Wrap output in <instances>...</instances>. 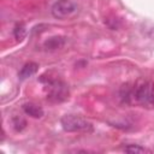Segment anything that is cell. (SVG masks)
<instances>
[{"label":"cell","mask_w":154,"mask_h":154,"mask_svg":"<svg viewBox=\"0 0 154 154\" xmlns=\"http://www.w3.org/2000/svg\"><path fill=\"white\" fill-rule=\"evenodd\" d=\"M40 82L46 85L47 89V99L52 102H63L69 97V88L67 85L53 77H46L45 75L40 77Z\"/></svg>","instance_id":"cell-2"},{"label":"cell","mask_w":154,"mask_h":154,"mask_svg":"<svg viewBox=\"0 0 154 154\" xmlns=\"http://www.w3.org/2000/svg\"><path fill=\"white\" fill-rule=\"evenodd\" d=\"M12 124H13V128H14L17 131H22V130L26 126V122H25V119L22 118V117H19V116H17V117L13 118Z\"/></svg>","instance_id":"cell-9"},{"label":"cell","mask_w":154,"mask_h":154,"mask_svg":"<svg viewBox=\"0 0 154 154\" xmlns=\"http://www.w3.org/2000/svg\"><path fill=\"white\" fill-rule=\"evenodd\" d=\"M37 70H38V65H37L36 63H32V61L26 63V64L23 65V67H22L20 71L18 72V77H19V79L24 81V79H26V78H29V77H31V76H34V75L37 72Z\"/></svg>","instance_id":"cell-5"},{"label":"cell","mask_w":154,"mask_h":154,"mask_svg":"<svg viewBox=\"0 0 154 154\" xmlns=\"http://www.w3.org/2000/svg\"><path fill=\"white\" fill-rule=\"evenodd\" d=\"M77 11V5L72 0H57L51 8L54 18L65 19L71 17Z\"/></svg>","instance_id":"cell-4"},{"label":"cell","mask_w":154,"mask_h":154,"mask_svg":"<svg viewBox=\"0 0 154 154\" xmlns=\"http://www.w3.org/2000/svg\"><path fill=\"white\" fill-rule=\"evenodd\" d=\"M13 35L18 41H22L26 35V29L23 23H18L13 29Z\"/></svg>","instance_id":"cell-8"},{"label":"cell","mask_w":154,"mask_h":154,"mask_svg":"<svg viewBox=\"0 0 154 154\" xmlns=\"http://www.w3.org/2000/svg\"><path fill=\"white\" fill-rule=\"evenodd\" d=\"M61 126L67 132H76V131H89L93 129V125L87 119L73 116V114H66L60 120Z\"/></svg>","instance_id":"cell-3"},{"label":"cell","mask_w":154,"mask_h":154,"mask_svg":"<svg viewBox=\"0 0 154 154\" xmlns=\"http://www.w3.org/2000/svg\"><path fill=\"white\" fill-rule=\"evenodd\" d=\"M23 111H24V113L25 114H28V116H30L31 118H41L42 116H43V109H42V107L41 106H38V105H36V103H34V102H26V103H24L23 105Z\"/></svg>","instance_id":"cell-6"},{"label":"cell","mask_w":154,"mask_h":154,"mask_svg":"<svg viewBox=\"0 0 154 154\" xmlns=\"http://www.w3.org/2000/svg\"><path fill=\"white\" fill-rule=\"evenodd\" d=\"M132 100L143 107H154V83L140 79L132 85Z\"/></svg>","instance_id":"cell-1"},{"label":"cell","mask_w":154,"mask_h":154,"mask_svg":"<svg viewBox=\"0 0 154 154\" xmlns=\"http://www.w3.org/2000/svg\"><path fill=\"white\" fill-rule=\"evenodd\" d=\"M64 45H65V37H63V36H53V37H49V38L46 40L45 43H43L45 48L48 49V51L59 49V48H61Z\"/></svg>","instance_id":"cell-7"},{"label":"cell","mask_w":154,"mask_h":154,"mask_svg":"<svg viewBox=\"0 0 154 154\" xmlns=\"http://www.w3.org/2000/svg\"><path fill=\"white\" fill-rule=\"evenodd\" d=\"M124 150L128 153H144V152H149V149L141 147L138 144H129L124 147Z\"/></svg>","instance_id":"cell-10"}]
</instances>
